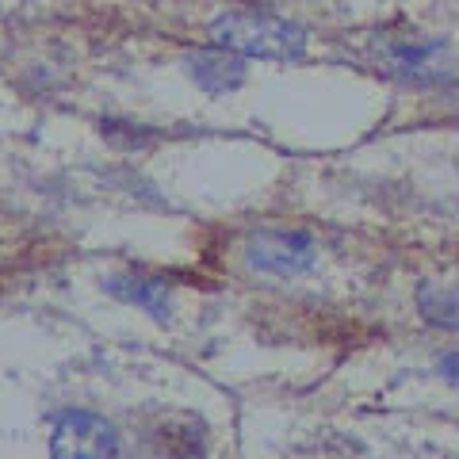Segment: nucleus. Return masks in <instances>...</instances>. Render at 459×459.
I'll return each instance as SVG.
<instances>
[{"mask_svg": "<svg viewBox=\"0 0 459 459\" xmlns=\"http://www.w3.org/2000/svg\"><path fill=\"white\" fill-rule=\"evenodd\" d=\"M246 264L264 276H299L314 264V238L307 230H261L246 246Z\"/></svg>", "mask_w": 459, "mask_h": 459, "instance_id": "3", "label": "nucleus"}, {"mask_svg": "<svg viewBox=\"0 0 459 459\" xmlns=\"http://www.w3.org/2000/svg\"><path fill=\"white\" fill-rule=\"evenodd\" d=\"M448 42L444 39H402L386 42L379 54V69H386L391 77L418 84V89H433V84H448V69L440 65Z\"/></svg>", "mask_w": 459, "mask_h": 459, "instance_id": "4", "label": "nucleus"}, {"mask_svg": "<svg viewBox=\"0 0 459 459\" xmlns=\"http://www.w3.org/2000/svg\"><path fill=\"white\" fill-rule=\"evenodd\" d=\"M418 314L433 329H448L452 333V329H459V291L421 283L418 287Z\"/></svg>", "mask_w": 459, "mask_h": 459, "instance_id": "7", "label": "nucleus"}, {"mask_svg": "<svg viewBox=\"0 0 459 459\" xmlns=\"http://www.w3.org/2000/svg\"><path fill=\"white\" fill-rule=\"evenodd\" d=\"M214 47L241 57H268V62H299L307 54V31L272 12H222L211 20Z\"/></svg>", "mask_w": 459, "mask_h": 459, "instance_id": "1", "label": "nucleus"}, {"mask_svg": "<svg viewBox=\"0 0 459 459\" xmlns=\"http://www.w3.org/2000/svg\"><path fill=\"white\" fill-rule=\"evenodd\" d=\"M192 81L199 84L204 92L211 96H226V92H238L246 84V62L241 54L234 50H222V47H211V50H192L184 57Z\"/></svg>", "mask_w": 459, "mask_h": 459, "instance_id": "5", "label": "nucleus"}, {"mask_svg": "<svg viewBox=\"0 0 459 459\" xmlns=\"http://www.w3.org/2000/svg\"><path fill=\"white\" fill-rule=\"evenodd\" d=\"M437 371L448 383H459V349H448V352H440L437 356Z\"/></svg>", "mask_w": 459, "mask_h": 459, "instance_id": "8", "label": "nucleus"}, {"mask_svg": "<svg viewBox=\"0 0 459 459\" xmlns=\"http://www.w3.org/2000/svg\"><path fill=\"white\" fill-rule=\"evenodd\" d=\"M104 287L115 299H123V303H131V307H142L146 314H153V318H161V322L172 310L169 287L161 280H153V276H108Z\"/></svg>", "mask_w": 459, "mask_h": 459, "instance_id": "6", "label": "nucleus"}, {"mask_svg": "<svg viewBox=\"0 0 459 459\" xmlns=\"http://www.w3.org/2000/svg\"><path fill=\"white\" fill-rule=\"evenodd\" d=\"M54 459H119V433L108 418L89 410H65L50 429Z\"/></svg>", "mask_w": 459, "mask_h": 459, "instance_id": "2", "label": "nucleus"}]
</instances>
